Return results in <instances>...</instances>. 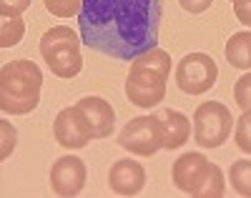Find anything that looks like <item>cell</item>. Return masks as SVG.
<instances>
[{"mask_svg":"<svg viewBox=\"0 0 251 198\" xmlns=\"http://www.w3.org/2000/svg\"><path fill=\"white\" fill-rule=\"evenodd\" d=\"M161 0H83L78 28L83 43L116 60H136L158 48Z\"/></svg>","mask_w":251,"mask_h":198,"instance_id":"obj_1","label":"cell"},{"mask_svg":"<svg viewBox=\"0 0 251 198\" xmlns=\"http://www.w3.org/2000/svg\"><path fill=\"white\" fill-rule=\"evenodd\" d=\"M171 75V55L163 48H153L131 63L126 78V96L138 108H153L166 98V83Z\"/></svg>","mask_w":251,"mask_h":198,"instance_id":"obj_2","label":"cell"},{"mask_svg":"<svg viewBox=\"0 0 251 198\" xmlns=\"http://www.w3.org/2000/svg\"><path fill=\"white\" fill-rule=\"evenodd\" d=\"M43 73L33 60H10L0 68V108L10 116L33 113L40 103Z\"/></svg>","mask_w":251,"mask_h":198,"instance_id":"obj_3","label":"cell"},{"mask_svg":"<svg viewBox=\"0 0 251 198\" xmlns=\"http://www.w3.org/2000/svg\"><path fill=\"white\" fill-rule=\"evenodd\" d=\"M171 178L178 191L196 198H221L226 193L224 173L203 153H183L171 168Z\"/></svg>","mask_w":251,"mask_h":198,"instance_id":"obj_4","label":"cell"},{"mask_svg":"<svg viewBox=\"0 0 251 198\" xmlns=\"http://www.w3.org/2000/svg\"><path fill=\"white\" fill-rule=\"evenodd\" d=\"M40 55L58 78H75L83 71L80 40L68 25H55L40 38Z\"/></svg>","mask_w":251,"mask_h":198,"instance_id":"obj_5","label":"cell"},{"mask_svg":"<svg viewBox=\"0 0 251 198\" xmlns=\"http://www.w3.org/2000/svg\"><path fill=\"white\" fill-rule=\"evenodd\" d=\"M231 111L216 100H206L194 111V141L201 148H219L231 136Z\"/></svg>","mask_w":251,"mask_h":198,"instance_id":"obj_6","label":"cell"},{"mask_svg":"<svg viewBox=\"0 0 251 198\" xmlns=\"http://www.w3.org/2000/svg\"><path fill=\"white\" fill-rule=\"evenodd\" d=\"M219 78L216 60L206 53H188L176 65V85L186 96H201L211 91Z\"/></svg>","mask_w":251,"mask_h":198,"instance_id":"obj_7","label":"cell"},{"mask_svg":"<svg viewBox=\"0 0 251 198\" xmlns=\"http://www.w3.org/2000/svg\"><path fill=\"white\" fill-rule=\"evenodd\" d=\"M118 146L123 150L133 153V156H143V158L156 156L163 146H161V133H158L153 113L131 118L128 123H126L123 130L118 133Z\"/></svg>","mask_w":251,"mask_h":198,"instance_id":"obj_8","label":"cell"},{"mask_svg":"<svg viewBox=\"0 0 251 198\" xmlns=\"http://www.w3.org/2000/svg\"><path fill=\"white\" fill-rule=\"evenodd\" d=\"M53 136L63 148H83L93 141V130L88 123L86 111L75 103L71 108H63L53 121Z\"/></svg>","mask_w":251,"mask_h":198,"instance_id":"obj_9","label":"cell"},{"mask_svg":"<svg viewBox=\"0 0 251 198\" xmlns=\"http://www.w3.org/2000/svg\"><path fill=\"white\" fill-rule=\"evenodd\" d=\"M86 163L78 156H63L50 168V186L58 196H78L86 186Z\"/></svg>","mask_w":251,"mask_h":198,"instance_id":"obj_10","label":"cell"},{"mask_svg":"<svg viewBox=\"0 0 251 198\" xmlns=\"http://www.w3.org/2000/svg\"><path fill=\"white\" fill-rule=\"evenodd\" d=\"M156 125H158V133H161V146L166 150H174L181 148L188 136H191V121L188 116H183L181 111H174V108H158L153 113Z\"/></svg>","mask_w":251,"mask_h":198,"instance_id":"obj_11","label":"cell"},{"mask_svg":"<svg viewBox=\"0 0 251 198\" xmlns=\"http://www.w3.org/2000/svg\"><path fill=\"white\" fill-rule=\"evenodd\" d=\"M108 186L118 196H136L146 186V171L133 158H121V161H116L111 166Z\"/></svg>","mask_w":251,"mask_h":198,"instance_id":"obj_12","label":"cell"},{"mask_svg":"<svg viewBox=\"0 0 251 198\" xmlns=\"http://www.w3.org/2000/svg\"><path fill=\"white\" fill-rule=\"evenodd\" d=\"M78 105L86 111L91 130H93V138H108L113 133V125H116V111L108 100H103L100 96H88V98H80Z\"/></svg>","mask_w":251,"mask_h":198,"instance_id":"obj_13","label":"cell"},{"mask_svg":"<svg viewBox=\"0 0 251 198\" xmlns=\"http://www.w3.org/2000/svg\"><path fill=\"white\" fill-rule=\"evenodd\" d=\"M226 60L239 71H249L251 68V30H241L234 33L231 38L226 40Z\"/></svg>","mask_w":251,"mask_h":198,"instance_id":"obj_14","label":"cell"},{"mask_svg":"<svg viewBox=\"0 0 251 198\" xmlns=\"http://www.w3.org/2000/svg\"><path fill=\"white\" fill-rule=\"evenodd\" d=\"M228 178H231V186L239 196L251 198V161H234L228 168Z\"/></svg>","mask_w":251,"mask_h":198,"instance_id":"obj_15","label":"cell"},{"mask_svg":"<svg viewBox=\"0 0 251 198\" xmlns=\"http://www.w3.org/2000/svg\"><path fill=\"white\" fill-rule=\"evenodd\" d=\"M25 35V23L20 18H3L0 23V48H13L18 46Z\"/></svg>","mask_w":251,"mask_h":198,"instance_id":"obj_16","label":"cell"},{"mask_svg":"<svg viewBox=\"0 0 251 198\" xmlns=\"http://www.w3.org/2000/svg\"><path fill=\"white\" fill-rule=\"evenodd\" d=\"M43 5L55 18H71V15H78L80 13L83 0H43Z\"/></svg>","mask_w":251,"mask_h":198,"instance_id":"obj_17","label":"cell"},{"mask_svg":"<svg viewBox=\"0 0 251 198\" xmlns=\"http://www.w3.org/2000/svg\"><path fill=\"white\" fill-rule=\"evenodd\" d=\"M236 146L244 153H251V111H244V116L236 121V133H234Z\"/></svg>","mask_w":251,"mask_h":198,"instance_id":"obj_18","label":"cell"},{"mask_svg":"<svg viewBox=\"0 0 251 198\" xmlns=\"http://www.w3.org/2000/svg\"><path fill=\"white\" fill-rule=\"evenodd\" d=\"M234 100L241 111H251V73L241 75L234 85Z\"/></svg>","mask_w":251,"mask_h":198,"instance_id":"obj_19","label":"cell"},{"mask_svg":"<svg viewBox=\"0 0 251 198\" xmlns=\"http://www.w3.org/2000/svg\"><path fill=\"white\" fill-rule=\"evenodd\" d=\"M0 130H3V150H0V158L8 161L10 153L15 150V141H18V133L10 121H0Z\"/></svg>","mask_w":251,"mask_h":198,"instance_id":"obj_20","label":"cell"},{"mask_svg":"<svg viewBox=\"0 0 251 198\" xmlns=\"http://www.w3.org/2000/svg\"><path fill=\"white\" fill-rule=\"evenodd\" d=\"M33 0H0V15L3 18H20Z\"/></svg>","mask_w":251,"mask_h":198,"instance_id":"obj_21","label":"cell"},{"mask_svg":"<svg viewBox=\"0 0 251 198\" xmlns=\"http://www.w3.org/2000/svg\"><path fill=\"white\" fill-rule=\"evenodd\" d=\"M234 15L239 23L251 28V0H234Z\"/></svg>","mask_w":251,"mask_h":198,"instance_id":"obj_22","label":"cell"},{"mask_svg":"<svg viewBox=\"0 0 251 198\" xmlns=\"http://www.w3.org/2000/svg\"><path fill=\"white\" fill-rule=\"evenodd\" d=\"M178 3L186 13H203V10L211 8L214 0H178Z\"/></svg>","mask_w":251,"mask_h":198,"instance_id":"obj_23","label":"cell"},{"mask_svg":"<svg viewBox=\"0 0 251 198\" xmlns=\"http://www.w3.org/2000/svg\"><path fill=\"white\" fill-rule=\"evenodd\" d=\"M231 3H234V0H231Z\"/></svg>","mask_w":251,"mask_h":198,"instance_id":"obj_24","label":"cell"}]
</instances>
